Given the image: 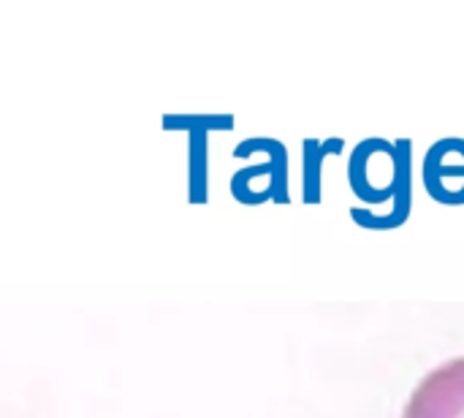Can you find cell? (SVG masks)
<instances>
[{"instance_id": "obj_2", "label": "cell", "mask_w": 464, "mask_h": 418, "mask_svg": "<svg viewBox=\"0 0 464 418\" xmlns=\"http://www.w3.org/2000/svg\"><path fill=\"white\" fill-rule=\"evenodd\" d=\"M437 176H445V179H451V176H464V155L459 163H448V158L442 153L440 144H435L432 150H429V158H426V182H435Z\"/></svg>"}, {"instance_id": "obj_1", "label": "cell", "mask_w": 464, "mask_h": 418, "mask_svg": "<svg viewBox=\"0 0 464 418\" xmlns=\"http://www.w3.org/2000/svg\"><path fill=\"white\" fill-rule=\"evenodd\" d=\"M402 418H464V356L448 358L421 380Z\"/></svg>"}]
</instances>
